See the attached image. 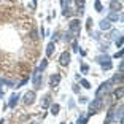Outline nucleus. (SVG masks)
Returning a JSON list of instances; mask_svg holds the SVG:
<instances>
[{
    "label": "nucleus",
    "instance_id": "f257e3e1",
    "mask_svg": "<svg viewBox=\"0 0 124 124\" xmlns=\"http://www.w3.org/2000/svg\"><path fill=\"white\" fill-rule=\"evenodd\" d=\"M102 107H103V100H102V97H95L94 100L89 103V115L97 113V111L102 108ZM89 115H88V118H89Z\"/></svg>",
    "mask_w": 124,
    "mask_h": 124
},
{
    "label": "nucleus",
    "instance_id": "f03ea898",
    "mask_svg": "<svg viewBox=\"0 0 124 124\" xmlns=\"http://www.w3.org/2000/svg\"><path fill=\"white\" fill-rule=\"evenodd\" d=\"M69 29H70L73 37H78L80 35V30H81V21L80 19H72L69 22Z\"/></svg>",
    "mask_w": 124,
    "mask_h": 124
},
{
    "label": "nucleus",
    "instance_id": "7ed1b4c3",
    "mask_svg": "<svg viewBox=\"0 0 124 124\" xmlns=\"http://www.w3.org/2000/svg\"><path fill=\"white\" fill-rule=\"evenodd\" d=\"M33 102H35V91L26 92V95H24V103H26V105H32Z\"/></svg>",
    "mask_w": 124,
    "mask_h": 124
},
{
    "label": "nucleus",
    "instance_id": "20e7f679",
    "mask_svg": "<svg viewBox=\"0 0 124 124\" xmlns=\"http://www.w3.org/2000/svg\"><path fill=\"white\" fill-rule=\"evenodd\" d=\"M59 62H61V65H69L70 64V53L64 51L61 56H59Z\"/></svg>",
    "mask_w": 124,
    "mask_h": 124
},
{
    "label": "nucleus",
    "instance_id": "39448f33",
    "mask_svg": "<svg viewBox=\"0 0 124 124\" xmlns=\"http://www.w3.org/2000/svg\"><path fill=\"white\" fill-rule=\"evenodd\" d=\"M110 86H111V81H105V83L100 84V88L97 89V97H100V95L103 94V92H107L110 89Z\"/></svg>",
    "mask_w": 124,
    "mask_h": 124
},
{
    "label": "nucleus",
    "instance_id": "423d86ee",
    "mask_svg": "<svg viewBox=\"0 0 124 124\" xmlns=\"http://www.w3.org/2000/svg\"><path fill=\"white\" fill-rule=\"evenodd\" d=\"M59 83H61V75H59V73L51 75V78H49V86H51V88H56V86H59Z\"/></svg>",
    "mask_w": 124,
    "mask_h": 124
},
{
    "label": "nucleus",
    "instance_id": "0eeeda50",
    "mask_svg": "<svg viewBox=\"0 0 124 124\" xmlns=\"http://www.w3.org/2000/svg\"><path fill=\"white\" fill-rule=\"evenodd\" d=\"M110 8H111V11L119 13V11L123 10V5H121V2H118V0H111V2H110Z\"/></svg>",
    "mask_w": 124,
    "mask_h": 124
},
{
    "label": "nucleus",
    "instance_id": "6e6552de",
    "mask_svg": "<svg viewBox=\"0 0 124 124\" xmlns=\"http://www.w3.org/2000/svg\"><path fill=\"white\" fill-rule=\"evenodd\" d=\"M18 100H19V94H11L10 102H8V107L15 108V107H16V103H18Z\"/></svg>",
    "mask_w": 124,
    "mask_h": 124
},
{
    "label": "nucleus",
    "instance_id": "1a4fd4ad",
    "mask_svg": "<svg viewBox=\"0 0 124 124\" xmlns=\"http://www.w3.org/2000/svg\"><path fill=\"white\" fill-rule=\"evenodd\" d=\"M107 19H108L110 22H118V19H121V15H119V13H116V11H111Z\"/></svg>",
    "mask_w": 124,
    "mask_h": 124
},
{
    "label": "nucleus",
    "instance_id": "9d476101",
    "mask_svg": "<svg viewBox=\"0 0 124 124\" xmlns=\"http://www.w3.org/2000/svg\"><path fill=\"white\" fill-rule=\"evenodd\" d=\"M110 27H111V22H110L108 19H102V21H100V29L102 30H108Z\"/></svg>",
    "mask_w": 124,
    "mask_h": 124
},
{
    "label": "nucleus",
    "instance_id": "9b49d317",
    "mask_svg": "<svg viewBox=\"0 0 124 124\" xmlns=\"http://www.w3.org/2000/svg\"><path fill=\"white\" fill-rule=\"evenodd\" d=\"M49 105H51V95H45L43 100H41V107H43V108H48Z\"/></svg>",
    "mask_w": 124,
    "mask_h": 124
},
{
    "label": "nucleus",
    "instance_id": "f8f14e48",
    "mask_svg": "<svg viewBox=\"0 0 124 124\" xmlns=\"http://www.w3.org/2000/svg\"><path fill=\"white\" fill-rule=\"evenodd\" d=\"M123 92H124V89H123V86H118L116 89H115V92H113V95H115V99H123Z\"/></svg>",
    "mask_w": 124,
    "mask_h": 124
},
{
    "label": "nucleus",
    "instance_id": "ddd939ff",
    "mask_svg": "<svg viewBox=\"0 0 124 124\" xmlns=\"http://www.w3.org/2000/svg\"><path fill=\"white\" fill-rule=\"evenodd\" d=\"M54 41H51V43H48V46H46V56L48 57H49V56L53 54V53H54Z\"/></svg>",
    "mask_w": 124,
    "mask_h": 124
},
{
    "label": "nucleus",
    "instance_id": "4468645a",
    "mask_svg": "<svg viewBox=\"0 0 124 124\" xmlns=\"http://www.w3.org/2000/svg\"><path fill=\"white\" fill-rule=\"evenodd\" d=\"M49 110H51V115H57L59 110H61V107H59V103H53V105H49Z\"/></svg>",
    "mask_w": 124,
    "mask_h": 124
},
{
    "label": "nucleus",
    "instance_id": "2eb2a0df",
    "mask_svg": "<svg viewBox=\"0 0 124 124\" xmlns=\"http://www.w3.org/2000/svg\"><path fill=\"white\" fill-rule=\"evenodd\" d=\"M110 81H111V83H123V73H116V75H115V77H113V80H110Z\"/></svg>",
    "mask_w": 124,
    "mask_h": 124
},
{
    "label": "nucleus",
    "instance_id": "dca6fc26",
    "mask_svg": "<svg viewBox=\"0 0 124 124\" xmlns=\"http://www.w3.org/2000/svg\"><path fill=\"white\" fill-rule=\"evenodd\" d=\"M99 64H103V62H110V56H99L97 57Z\"/></svg>",
    "mask_w": 124,
    "mask_h": 124
},
{
    "label": "nucleus",
    "instance_id": "f3484780",
    "mask_svg": "<svg viewBox=\"0 0 124 124\" xmlns=\"http://www.w3.org/2000/svg\"><path fill=\"white\" fill-rule=\"evenodd\" d=\"M46 65H48V61H46V59H43V61H41V64L38 65V70H37V72H43V70L46 69Z\"/></svg>",
    "mask_w": 124,
    "mask_h": 124
},
{
    "label": "nucleus",
    "instance_id": "a211bd4d",
    "mask_svg": "<svg viewBox=\"0 0 124 124\" xmlns=\"http://www.w3.org/2000/svg\"><path fill=\"white\" fill-rule=\"evenodd\" d=\"M62 15H64V16H72V8H70V7H64Z\"/></svg>",
    "mask_w": 124,
    "mask_h": 124
},
{
    "label": "nucleus",
    "instance_id": "6ab92c4d",
    "mask_svg": "<svg viewBox=\"0 0 124 124\" xmlns=\"http://www.w3.org/2000/svg\"><path fill=\"white\" fill-rule=\"evenodd\" d=\"M78 5V10H84V3H86V0H75Z\"/></svg>",
    "mask_w": 124,
    "mask_h": 124
},
{
    "label": "nucleus",
    "instance_id": "aec40b11",
    "mask_svg": "<svg viewBox=\"0 0 124 124\" xmlns=\"http://www.w3.org/2000/svg\"><path fill=\"white\" fill-rule=\"evenodd\" d=\"M81 86H83V88H86V89H91V88H92L91 83H89L88 80H81Z\"/></svg>",
    "mask_w": 124,
    "mask_h": 124
},
{
    "label": "nucleus",
    "instance_id": "412c9836",
    "mask_svg": "<svg viewBox=\"0 0 124 124\" xmlns=\"http://www.w3.org/2000/svg\"><path fill=\"white\" fill-rule=\"evenodd\" d=\"M86 123H88V116L81 115V116L78 118V124H86Z\"/></svg>",
    "mask_w": 124,
    "mask_h": 124
},
{
    "label": "nucleus",
    "instance_id": "4be33fe9",
    "mask_svg": "<svg viewBox=\"0 0 124 124\" xmlns=\"http://www.w3.org/2000/svg\"><path fill=\"white\" fill-rule=\"evenodd\" d=\"M95 11H103V8H102V3H100V0H95Z\"/></svg>",
    "mask_w": 124,
    "mask_h": 124
},
{
    "label": "nucleus",
    "instance_id": "5701e85b",
    "mask_svg": "<svg viewBox=\"0 0 124 124\" xmlns=\"http://www.w3.org/2000/svg\"><path fill=\"white\" fill-rule=\"evenodd\" d=\"M100 65H102L103 70H110L111 67H113V65H111V62H103V64H100Z\"/></svg>",
    "mask_w": 124,
    "mask_h": 124
},
{
    "label": "nucleus",
    "instance_id": "b1692460",
    "mask_svg": "<svg viewBox=\"0 0 124 124\" xmlns=\"http://www.w3.org/2000/svg\"><path fill=\"white\" fill-rule=\"evenodd\" d=\"M86 22H88V24H86V26H88V30H89V32H91V27H92V22H94V21H92V18H88V21H86Z\"/></svg>",
    "mask_w": 124,
    "mask_h": 124
},
{
    "label": "nucleus",
    "instance_id": "393cba45",
    "mask_svg": "<svg viewBox=\"0 0 124 124\" xmlns=\"http://www.w3.org/2000/svg\"><path fill=\"white\" fill-rule=\"evenodd\" d=\"M81 72H83V73H88V72H89V65L83 64V65H81Z\"/></svg>",
    "mask_w": 124,
    "mask_h": 124
},
{
    "label": "nucleus",
    "instance_id": "a878e982",
    "mask_svg": "<svg viewBox=\"0 0 124 124\" xmlns=\"http://www.w3.org/2000/svg\"><path fill=\"white\" fill-rule=\"evenodd\" d=\"M116 46H118V48H121V46H123V37H119V38L116 40Z\"/></svg>",
    "mask_w": 124,
    "mask_h": 124
},
{
    "label": "nucleus",
    "instance_id": "bb28decb",
    "mask_svg": "<svg viewBox=\"0 0 124 124\" xmlns=\"http://www.w3.org/2000/svg\"><path fill=\"white\" fill-rule=\"evenodd\" d=\"M72 48H73V51H78V49H80V48H78V43H77V41H73V43H72Z\"/></svg>",
    "mask_w": 124,
    "mask_h": 124
},
{
    "label": "nucleus",
    "instance_id": "cd10ccee",
    "mask_svg": "<svg viewBox=\"0 0 124 124\" xmlns=\"http://www.w3.org/2000/svg\"><path fill=\"white\" fill-rule=\"evenodd\" d=\"M115 57H116V59H118V57H119V59L123 57V49H119V51H118L116 54H115Z\"/></svg>",
    "mask_w": 124,
    "mask_h": 124
},
{
    "label": "nucleus",
    "instance_id": "c85d7f7f",
    "mask_svg": "<svg viewBox=\"0 0 124 124\" xmlns=\"http://www.w3.org/2000/svg\"><path fill=\"white\" fill-rule=\"evenodd\" d=\"M80 102L81 103H86V102H88V97H80Z\"/></svg>",
    "mask_w": 124,
    "mask_h": 124
},
{
    "label": "nucleus",
    "instance_id": "c756f323",
    "mask_svg": "<svg viewBox=\"0 0 124 124\" xmlns=\"http://www.w3.org/2000/svg\"><path fill=\"white\" fill-rule=\"evenodd\" d=\"M40 37H41V38H43V37H45V29H43V27H41V29H40Z\"/></svg>",
    "mask_w": 124,
    "mask_h": 124
},
{
    "label": "nucleus",
    "instance_id": "7c9ffc66",
    "mask_svg": "<svg viewBox=\"0 0 124 124\" xmlns=\"http://www.w3.org/2000/svg\"><path fill=\"white\" fill-rule=\"evenodd\" d=\"M61 5H62V7H65V0H61Z\"/></svg>",
    "mask_w": 124,
    "mask_h": 124
},
{
    "label": "nucleus",
    "instance_id": "2f4dec72",
    "mask_svg": "<svg viewBox=\"0 0 124 124\" xmlns=\"http://www.w3.org/2000/svg\"><path fill=\"white\" fill-rule=\"evenodd\" d=\"M32 2H33V3H37V0H32Z\"/></svg>",
    "mask_w": 124,
    "mask_h": 124
},
{
    "label": "nucleus",
    "instance_id": "473e14b6",
    "mask_svg": "<svg viewBox=\"0 0 124 124\" xmlns=\"http://www.w3.org/2000/svg\"><path fill=\"white\" fill-rule=\"evenodd\" d=\"M30 124H38V123H30Z\"/></svg>",
    "mask_w": 124,
    "mask_h": 124
},
{
    "label": "nucleus",
    "instance_id": "72a5a7b5",
    "mask_svg": "<svg viewBox=\"0 0 124 124\" xmlns=\"http://www.w3.org/2000/svg\"><path fill=\"white\" fill-rule=\"evenodd\" d=\"M0 84H2V80H0Z\"/></svg>",
    "mask_w": 124,
    "mask_h": 124
}]
</instances>
